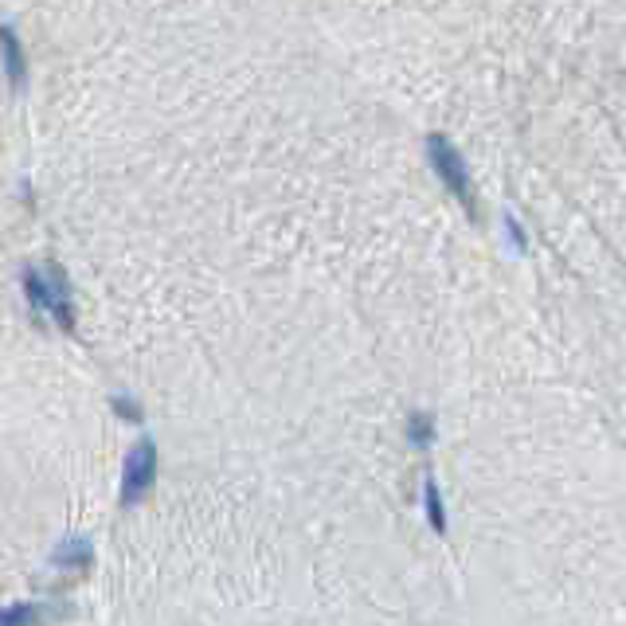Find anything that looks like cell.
Returning <instances> with one entry per match:
<instances>
[{
	"mask_svg": "<svg viewBox=\"0 0 626 626\" xmlns=\"http://www.w3.org/2000/svg\"><path fill=\"white\" fill-rule=\"evenodd\" d=\"M110 407H114V415H118V419H126V423H145V411H141L130 396H122V392H118V396H110Z\"/></svg>",
	"mask_w": 626,
	"mask_h": 626,
	"instance_id": "cell-9",
	"label": "cell"
},
{
	"mask_svg": "<svg viewBox=\"0 0 626 626\" xmlns=\"http://www.w3.org/2000/svg\"><path fill=\"white\" fill-rule=\"evenodd\" d=\"M90 564H94V544L90 537H63L55 544V552H51V568H59V572H71V576H79V572H87Z\"/></svg>",
	"mask_w": 626,
	"mask_h": 626,
	"instance_id": "cell-4",
	"label": "cell"
},
{
	"mask_svg": "<svg viewBox=\"0 0 626 626\" xmlns=\"http://www.w3.org/2000/svg\"><path fill=\"white\" fill-rule=\"evenodd\" d=\"M0 59H4L8 79H12L16 87H24V83H28V59H24V44H20V36H16L8 24H0Z\"/></svg>",
	"mask_w": 626,
	"mask_h": 626,
	"instance_id": "cell-5",
	"label": "cell"
},
{
	"mask_svg": "<svg viewBox=\"0 0 626 626\" xmlns=\"http://www.w3.org/2000/svg\"><path fill=\"white\" fill-rule=\"evenodd\" d=\"M24 294L32 310H44L55 317V325L63 333H75V306H71V282L63 267H44V270H24Z\"/></svg>",
	"mask_w": 626,
	"mask_h": 626,
	"instance_id": "cell-1",
	"label": "cell"
},
{
	"mask_svg": "<svg viewBox=\"0 0 626 626\" xmlns=\"http://www.w3.org/2000/svg\"><path fill=\"white\" fill-rule=\"evenodd\" d=\"M427 161L439 173V180L450 188V196H458V204L466 208L470 220H478V200H474V184L462 165V153L447 141V134H427Z\"/></svg>",
	"mask_w": 626,
	"mask_h": 626,
	"instance_id": "cell-2",
	"label": "cell"
},
{
	"mask_svg": "<svg viewBox=\"0 0 626 626\" xmlns=\"http://www.w3.org/2000/svg\"><path fill=\"white\" fill-rule=\"evenodd\" d=\"M157 466H161L157 443L153 439H137L130 454H126V466H122V493H118V501L126 509L137 505V501H145L149 490L157 486Z\"/></svg>",
	"mask_w": 626,
	"mask_h": 626,
	"instance_id": "cell-3",
	"label": "cell"
},
{
	"mask_svg": "<svg viewBox=\"0 0 626 626\" xmlns=\"http://www.w3.org/2000/svg\"><path fill=\"white\" fill-rule=\"evenodd\" d=\"M44 603H8L0 607V626H44Z\"/></svg>",
	"mask_w": 626,
	"mask_h": 626,
	"instance_id": "cell-7",
	"label": "cell"
},
{
	"mask_svg": "<svg viewBox=\"0 0 626 626\" xmlns=\"http://www.w3.org/2000/svg\"><path fill=\"white\" fill-rule=\"evenodd\" d=\"M423 513H427L431 529L443 537V533H447V505H443V490H439V482H435V478H427V482H423Z\"/></svg>",
	"mask_w": 626,
	"mask_h": 626,
	"instance_id": "cell-6",
	"label": "cell"
},
{
	"mask_svg": "<svg viewBox=\"0 0 626 626\" xmlns=\"http://www.w3.org/2000/svg\"><path fill=\"white\" fill-rule=\"evenodd\" d=\"M407 443L415 450H427L435 443V415L431 411H411L407 415Z\"/></svg>",
	"mask_w": 626,
	"mask_h": 626,
	"instance_id": "cell-8",
	"label": "cell"
}]
</instances>
